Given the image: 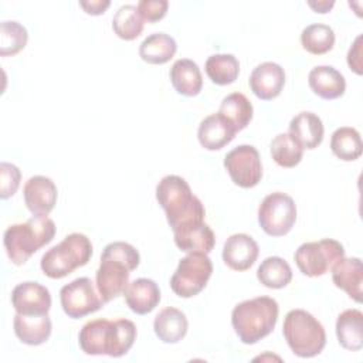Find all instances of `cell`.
I'll return each instance as SVG.
<instances>
[{"mask_svg":"<svg viewBox=\"0 0 363 363\" xmlns=\"http://www.w3.org/2000/svg\"><path fill=\"white\" fill-rule=\"evenodd\" d=\"M136 339V326L129 319H95L86 322L78 335L85 354L121 357L129 352Z\"/></svg>","mask_w":363,"mask_h":363,"instance_id":"6da1fadb","label":"cell"},{"mask_svg":"<svg viewBox=\"0 0 363 363\" xmlns=\"http://www.w3.org/2000/svg\"><path fill=\"white\" fill-rule=\"evenodd\" d=\"M139 262L140 255L129 242L113 241L104 248L95 281L105 303L123 294L129 284L130 271L136 269Z\"/></svg>","mask_w":363,"mask_h":363,"instance_id":"7a4b0ae2","label":"cell"},{"mask_svg":"<svg viewBox=\"0 0 363 363\" xmlns=\"http://www.w3.org/2000/svg\"><path fill=\"white\" fill-rule=\"evenodd\" d=\"M156 200L166 213L172 230L204 221L206 210L189 183L176 174L164 176L156 186Z\"/></svg>","mask_w":363,"mask_h":363,"instance_id":"3957f363","label":"cell"},{"mask_svg":"<svg viewBox=\"0 0 363 363\" xmlns=\"http://www.w3.org/2000/svg\"><path fill=\"white\" fill-rule=\"evenodd\" d=\"M278 313L279 306L274 298L257 296L234 306L231 325L242 343L254 345L274 330Z\"/></svg>","mask_w":363,"mask_h":363,"instance_id":"277c9868","label":"cell"},{"mask_svg":"<svg viewBox=\"0 0 363 363\" xmlns=\"http://www.w3.org/2000/svg\"><path fill=\"white\" fill-rule=\"evenodd\" d=\"M55 235V224L47 216H33L24 223L13 224L4 231L3 244L9 259L23 265L41 247L51 242Z\"/></svg>","mask_w":363,"mask_h":363,"instance_id":"5b68a950","label":"cell"},{"mask_svg":"<svg viewBox=\"0 0 363 363\" xmlns=\"http://www.w3.org/2000/svg\"><path fill=\"white\" fill-rule=\"evenodd\" d=\"M282 335L289 349L299 357L318 356L326 345L325 328L303 309H292L286 313Z\"/></svg>","mask_w":363,"mask_h":363,"instance_id":"8992f818","label":"cell"},{"mask_svg":"<svg viewBox=\"0 0 363 363\" xmlns=\"http://www.w3.org/2000/svg\"><path fill=\"white\" fill-rule=\"evenodd\" d=\"M92 257V244L85 234H68L41 257V271L51 279H61L84 267Z\"/></svg>","mask_w":363,"mask_h":363,"instance_id":"52a82bcc","label":"cell"},{"mask_svg":"<svg viewBox=\"0 0 363 363\" xmlns=\"http://www.w3.org/2000/svg\"><path fill=\"white\" fill-rule=\"evenodd\" d=\"M213 274V262L203 252H190L180 259L170 278L172 291L180 298H191L200 294Z\"/></svg>","mask_w":363,"mask_h":363,"instance_id":"ba28073f","label":"cell"},{"mask_svg":"<svg viewBox=\"0 0 363 363\" xmlns=\"http://www.w3.org/2000/svg\"><path fill=\"white\" fill-rule=\"evenodd\" d=\"M345 257L343 245L332 238L303 242L294 254L299 271L306 277H320Z\"/></svg>","mask_w":363,"mask_h":363,"instance_id":"9c48e42d","label":"cell"},{"mask_svg":"<svg viewBox=\"0 0 363 363\" xmlns=\"http://www.w3.org/2000/svg\"><path fill=\"white\" fill-rule=\"evenodd\" d=\"M296 221V206L291 196L275 191L264 197L258 207V223L271 237L288 234Z\"/></svg>","mask_w":363,"mask_h":363,"instance_id":"30bf717a","label":"cell"},{"mask_svg":"<svg viewBox=\"0 0 363 363\" xmlns=\"http://www.w3.org/2000/svg\"><path fill=\"white\" fill-rule=\"evenodd\" d=\"M60 301L65 315L72 319L94 313L105 303L101 294L96 292L94 282L86 277L77 278L64 285L60 291Z\"/></svg>","mask_w":363,"mask_h":363,"instance_id":"8fae6325","label":"cell"},{"mask_svg":"<svg viewBox=\"0 0 363 363\" xmlns=\"http://www.w3.org/2000/svg\"><path fill=\"white\" fill-rule=\"evenodd\" d=\"M224 167L234 184L242 189L257 186L262 177V164L258 150L251 145H240L224 157Z\"/></svg>","mask_w":363,"mask_h":363,"instance_id":"7c38bea8","label":"cell"},{"mask_svg":"<svg viewBox=\"0 0 363 363\" xmlns=\"http://www.w3.org/2000/svg\"><path fill=\"white\" fill-rule=\"evenodd\" d=\"M11 305L21 315H48L51 309V294L44 285L26 281L14 286Z\"/></svg>","mask_w":363,"mask_h":363,"instance_id":"4fadbf2b","label":"cell"},{"mask_svg":"<svg viewBox=\"0 0 363 363\" xmlns=\"http://www.w3.org/2000/svg\"><path fill=\"white\" fill-rule=\"evenodd\" d=\"M24 203L33 216H48L58 197L55 183L45 176L30 177L23 189Z\"/></svg>","mask_w":363,"mask_h":363,"instance_id":"5bb4252c","label":"cell"},{"mask_svg":"<svg viewBox=\"0 0 363 363\" xmlns=\"http://www.w3.org/2000/svg\"><path fill=\"white\" fill-rule=\"evenodd\" d=\"M259 254L257 241L244 233L230 235L223 247V259L234 271H245L254 265Z\"/></svg>","mask_w":363,"mask_h":363,"instance_id":"9a60e30c","label":"cell"},{"mask_svg":"<svg viewBox=\"0 0 363 363\" xmlns=\"http://www.w3.org/2000/svg\"><path fill=\"white\" fill-rule=\"evenodd\" d=\"M285 85V71L277 62H262L250 75V88L262 101L277 98Z\"/></svg>","mask_w":363,"mask_h":363,"instance_id":"2e32d148","label":"cell"},{"mask_svg":"<svg viewBox=\"0 0 363 363\" xmlns=\"http://www.w3.org/2000/svg\"><path fill=\"white\" fill-rule=\"evenodd\" d=\"M235 128L218 112L206 116L197 130L200 145L207 150H220L235 138Z\"/></svg>","mask_w":363,"mask_h":363,"instance_id":"e0dca14e","label":"cell"},{"mask_svg":"<svg viewBox=\"0 0 363 363\" xmlns=\"http://www.w3.org/2000/svg\"><path fill=\"white\" fill-rule=\"evenodd\" d=\"M333 284L345 291L357 303L362 302L363 285V267L362 259L357 257L342 258L332 267Z\"/></svg>","mask_w":363,"mask_h":363,"instance_id":"ac0fdd59","label":"cell"},{"mask_svg":"<svg viewBox=\"0 0 363 363\" xmlns=\"http://www.w3.org/2000/svg\"><path fill=\"white\" fill-rule=\"evenodd\" d=\"M125 302L138 315L152 312L160 302V289L153 279L138 278L128 284L123 291Z\"/></svg>","mask_w":363,"mask_h":363,"instance_id":"d6986e66","label":"cell"},{"mask_svg":"<svg viewBox=\"0 0 363 363\" xmlns=\"http://www.w3.org/2000/svg\"><path fill=\"white\" fill-rule=\"evenodd\" d=\"M176 245L184 252L208 254L216 244V235L204 221L193 223L173 231Z\"/></svg>","mask_w":363,"mask_h":363,"instance_id":"ffe728a7","label":"cell"},{"mask_svg":"<svg viewBox=\"0 0 363 363\" xmlns=\"http://www.w3.org/2000/svg\"><path fill=\"white\" fill-rule=\"evenodd\" d=\"M325 128L322 119L313 112H299L289 122V135L303 147L315 149L323 140Z\"/></svg>","mask_w":363,"mask_h":363,"instance_id":"44dd1931","label":"cell"},{"mask_svg":"<svg viewBox=\"0 0 363 363\" xmlns=\"http://www.w3.org/2000/svg\"><path fill=\"white\" fill-rule=\"evenodd\" d=\"M311 89L323 99L340 98L346 91L345 77L330 65H318L309 71Z\"/></svg>","mask_w":363,"mask_h":363,"instance_id":"7402d4cb","label":"cell"},{"mask_svg":"<svg viewBox=\"0 0 363 363\" xmlns=\"http://www.w3.org/2000/svg\"><path fill=\"white\" fill-rule=\"evenodd\" d=\"M14 333L26 345L38 346L48 340L51 335V319L48 315H21L16 313Z\"/></svg>","mask_w":363,"mask_h":363,"instance_id":"603a6c76","label":"cell"},{"mask_svg":"<svg viewBox=\"0 0 363 363\" xmlns=\"http://www.w3.org/2000/svg\"><path fill=\"white\" fill-rule=\"evenodd\" d=\"M153 329L159 340L163 343H177L186 336L189 322L182 311L173 306H167L156 315L153 320Z\"/></svg>","mask_w":363,"mask_h":363,"instance_id":"cb8c5ba5","label":"cell"},{"mask_svg":"<svg viewBox=\"0 0 363 363\" xmlns=\"http://www.w3.org/2000/svg\"><path fill=\"white\" fill-rule=\"evenodd\" d=\"M170 81L177 94L184 96H196L203 86V77L199 65L189 58L177 60L170 68Z\"/></svg>","mask_w":363,"mask_h":363,"instance_id":"d4e9b609","label":"cell"},{"mask_svg":"<svg viewBox=\"0 0 363 363\" xmlns=\"http://www.w3.org/2000/svg\"><path fill=\"white\" fill-rule=\"evenodd\" d=\"M339 345L356 352L363 347V313L359 309H346L336 319Z\"/></svg>","mask_w":363,"mask_h":363,"instance_id":"484cf974","label":"cell"},{"mask_svg":"<svg viewBox=\"0 0 363 363\" xmlns=\"http://www.w3.org/2000/svg\"><path fill=\"white\" fill-rule=\"evenodd\" d=\"M177 51V44L173 37L166 33H153L147 35L140 47L139 55L147 64L162 65L170 61Z\"/></svg>","mask_w":363,"mask_h":363,"instance_id":"4316f807","label":"cell"},{"mask_svg":"<svg viewBox=\"0 0 363 363\" xmlns=\"http://www.w3.org/2000/svg\"><path fill=\"white\" fill-rule=\"evenodd\" d=\"M218 113L223 115L237 132L245 129L252 119L254 108L251 101L241 92H233L221 101Z\"/></svg>","mask_w":363,"mask_h":363,"instance_id":"83f0119b","label":"cell"},{"mask_svg":"<svg viewBox=\"0 0 363 363\" xmlns=\"http://www.w3.org/2000/svg\"><path fill=\"white\" fill-rule=\"evenodd\" d=\"M330 149L343 162H353L360 157L363 145L360 133L352 126L337 128L330 138Z\"/></svg>","mask_w":363,"mask_h":363,"instance_id":"f1b7e54d","label":"cell"},{"mask_svg":"<svg viewBox=\"0 0 363 363\" xmlns=\"http://www.w3.org/2000/svg\"><path fill=\"white\" fill-rule=\"evenodd\" d=\"M257 278L267 288L281 289L291 282L292 269L284 258L268 257L258 267Z\"/></svg>","mask_w":363,"mask_h":363,"instance_id":"f546056e","label":"cell"},{"mask_svg":"<svg viewBox=\"0 0 363 363\" xmlns=\"http://www.w3.org/2000/svg\"><path fill=\"white\" fill-rule=\"evenodd\" d=\"M206 74L217 85L233 84L240 74V62L233 54H214L206 61Z\"/></svg>","mask_w":363,"mask_h":363,"instance_id":"4dcf8cb0","label":"cell"},{"mask_svg":"<svg viewBox=\"0 0 363 363\" xmlns=\"http://www.w3.org/2000/svg\"><path fill=\"white\" fill-rule=\"evenodd\" d=\"M143 18L140 17L136 6L132 4L121 6L112 18V30L119 38L126 41L139 37L143 30Z\"/></svg>","mask_w":363,"mask_h":363,"instance_id":"1f68e13d","label":"cell"},{"mask_svg":"<svg viewBox=\"0 0 363 363\" xmlns=\"http://www.w3.org/2000/svg\"><path fill=\"white\" fill-rule=\"evenodd\" d=\"M301 44L308 52L313 55H320L333 48L335 33L332 27L326 24H309L301 33Z\"/></svg>","mask_w":363,"mask_h":363,"instance_id":"d6a6232c","label":"cell"},{"mask_svg":"<svg viewBox=\"0 0 363 363\" xmlns=\"http://www.w3.org/2000/svg\"><path fill=\"white\" fill-rule=\"evenodd\" d=\"M271 156L281 167H295L302 160L303 147L289 133H279L271 140Z\"/></svg>","mask_w":363,"mask_h":363,"instance_id":"836d02e7","label":"cell"},{"mask_svg":"<svg viewBox=\"0 0 363 363\" xmlns=\"http://www.w3.org/2000/svg\"><path fill=\"white\" fill-rule=\"evenodd\" d=\"M28 40L24 26L17 21H3L0 24V55L9 57L20 52Z\"/></svg>","mask_w":363,"mask_h":363,"instance_id":"e575fe53","label":"cell"},{"mask_svg":"<svg viewBox=\"0 0 363 363\" xmlns=\"http://www.w3.org/2000/svg\"><path fill=\"white\" fill-rule=\"evenodd\" d=\"M20 180L21 172L16 164L7 162L0 163V197L3 200L11 197L17 191Z\"/></svg>","mask_w":363,"mask_h":363,"instance_id":"d590c367","label":"cell"},{"mask_svg":"<svg viewBox=\"0 0 363 363\" xmlns=\"http://www.w3.org/2000/svg\"><path fill=\"white\" fill-rule=\"evenodd\" d=\"M167 0H140L136 6L143 21L156 23L162 20L167 13Z\"/></svg>","mask_w":363,"mask_h":363,"instance_id":"8d00e7d4","label":"cell"},{"mask_svg":"<svg viewBox=\"0 0 363 363\" xmlns=\"http://www.w3.org/2000/svg\"><path fill=\"white\" fill-rule=\"evenodd\" d=\"M347 65L357 75L363 74V62H362V35H357L353 45L347 52Z\"/></svg>","mask_w":363,"mask_h":363,"instance_id":"74e56055","label":"cell"},{"mask_svg":"<svg viewBox=\"0 0 363 363\" xmlns=\"http://www.w3.org/2000/svg\"><path fill=\"white\" fill-rule=\"evenodd\" d=\"M79 6L84 9V11L86 14L99 16V14L105 13V10L111 6V1L109 0H88V1L81 0Z\"/></svg>","mask_w":363,"mask_h":363,"instance_id":"f35d334b","label":"cell"},{"mask_svg":"<svg viewBox=\"0 0 363 363\" xmlns=\"http://www.w3.org/2000/svg\"><path fill=\"white\" fill-rule=\"evenodd\" d=\"M308 6L313 9L315 13H328L335 6V1L333 0H318V1L309 0Z\"/></svg>","mask_w":363,"mask_h":363,"instance_id":"ab89813d","label":"cell"}]
</instances>
